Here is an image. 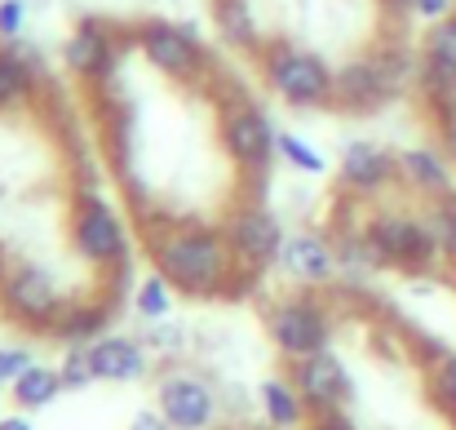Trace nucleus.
Masks as SVG:
<instances>
[{
    "instance_id": "obj_27",
    "label": "nucleus",
    "mask_w": 456,
    "mask_h": 430,
    "mask_svg": "<svg viewBox=\"0 0 456 430\" xmlns=\"http://www.w3.org/2000/svg\"><path fill=\"white\" fill-rule=\"evenodd\" d=\"M426 391H430V404L456 426V351L426 368Z\"/></svg>"
},
{
    "instance_id": "obj_38",
    "label": "nucleus",
    "mask_w": 456,
    "mask_h": 430,
    "mask_svg": "<svg viewBox=\"0 0 456 430\" xmlns=\"http://www.w3.org/2000/svg\"><path fill=\"white\" fill-rule=\"evenodd\" d=\"M439 138H444V151H448V160L456 164V116H452V120H444V125H439Z\"/></svg>"
},
{
    "instance_id": "obj_36",
    "label": "nucleus",
    "mask_w": 456,
    "mask_h": 430,
    "mask_svg": "<svg viewBox=\"0 0 456 430\" xmlns=\"http://www.w3.org/2000/svg\"><path fill=\"white\" fill-rule=\"evenodd\" d=\"M129 430H173V426L164 422V413H159V409H142V413L129 422Z\"/></svg>"
},
{
    "instance_id": "obj_15",
    "label": "nucleus",
    "mask_w": 456,
    "mask_h": 430,
    "mask_svg": "<svg viewBox=\"0 0 456 430\" xmlns=\"http://www.w3.org/2000/svg\"><path fill=\"white\" fill-rule=\"evenodd\" d=\"M337 182L359 195V200H372L381 195L386 186L399 182V155L386 151V146L368 143V138H350L341 146V160H337Z\"/></svg>"
},
{
    "instance_id": "obj_30",
    "label": "nucleus",
    "mask_w": 456,
    "mask_h": 430,
    "mask_svg": "<svg viewBox=\"0 0 456 430\" xmlns=\"http://www.w3.org/2000/svg\"><path fill=\"white\" fill-rule=\"evenodd\" d=\"M142 346L151 351V355H177L182 346H186V333L177 328V324H168V319H155L142 328Z\"/></svg>"
},
{
    "instance_id": "obj_4",
    "label": "nucleus",
    "mask_w": 456,
    "mask_h": 430,
    "mask_svg": "<svg viewBox=\"0 0 456 430\" xmlns=\"http://www.w3.org/2000/svg\"><path fill=\"white\" fill-rule=\"evenodd\" d=\"M363 231L372 240V253L381 267L390 271H408V276H430L444 253L426 227L421 213L412 209H395V204H381V209H368L363 213Z\"/></svg>"
},
{
    "instance_id": "obj_13",
    "label": "nucleus",
    "mask_w": 456,
    "mask_h": 430,
    "mask_svg": "<svg viewBox=\"0 0 456 430\" xmlns=\"http://www.w3.org/2000/svg\"><path fill=\"white\" fill-rule=\"evenodd\" d=\"M289 377L297 386V395L305 400L310 418L314 413H341L350 400H354V377L346 368V360L328 346L319 355H305V360H293L289 364Z\"/></svg>"
},
{
    "instance_id": "obj_5",
    "label": "nucleus",
    "mask_w": 456,
    "mask_h": 430,
    "mask_svg": "<svg viewBox=\"0 0 456 430\" xmlns=\"http://www.w3.org/2000/svg\"><path fill=\"white\" fill-rule=\"evenodd\" d=\"M217 134H222L226 160L240 169L244 182H266L271 164L280 160V129L271 125L266 107H257V103L244 98V94H231V98L222 103Z\"/></svg>"
},
{
    "instance_id": "obj_34",
    "label": "nucleus",
    "mask_w": 456,
    "mask_h": 430,
    "mask_svg": "<svg viewBox=\"0 0 456 430\" xmlns=\"http://www.w3.org/2000/svg\"><path fill=\"white\" fill-rule=\"evenodd\" d=\"M305 430H359V426H354L350 413L341 409V413H314V418L305 422Z\"/></svg>"
},
{
    "instance_id": "obj_14",
    "label": "nucleus",
    "mask_w": 456,
    "mask_h": 430,
    "mask_svg": "<svg viewBox=\"0 0 456 430\" xmlns=\"http://www.w3.org/2000/svg\"><path fill=\"white\" fill-rule=\"evenodd\" d=\"M275 271L297 288H328L337 280L341 262H337L332 240H323L319 231H289L275 258Z\"/></svg>"
},
{
    "instance_id": "obj_3",
    "label": "nucleus",
    "mask_w": 456,
    "mask_h": 430,
    "mask_svg": "<svg viewBox=\"0 0 456 430\" xmlns=\"http://www.w3.org/2000/svg\"><path fill=\"white\" fill-rule=\"evenodd\" d=\"M257 71H262L266 89L293 112L332 107L337 67H328V58L314 49H302L293 40H266V49L257 54Z\"/></svg>"
},
{
    "instance_id": "obj_6",
    "label": "nucleus",
    "mask_w": 456,
    "mask_h": 430,
    "mask_svg": "<svg viewBox=\"0 0 456 430\" xmlns=\"http://www.w3.org/2000/svg\"><path fill=\"white\" fill-rule=\"evenodd\" d=\"M67 240H71L76 258H85L89 267L111 271V267L129 262V227L94 186L76 191V204L67 218Z\"/></svg>"
},
{
    "instance_id": "obj_37",
    "label": "nucleus",
    "mask_w": 456,
    "mask_h": 430,
    "mask_svg": "<svg viewBox=\"0 0 456 430\" xmlns=\"http://www.w3.org/2000/svg\"><path fill=\"white\" fill-rule=\"evenodd\" d=\"M381 9H386V18H408V13H417V0H381Z\"/></svg>"
},
{
    "instance_id": "obj_20",
    "label": "nucleus",
    "mask_w": 456,
    "mask_h": 430,
    "mask_svg": "<svg viewBox=\"0 0 456 430\" xmlns=\"http://www.w3.org/2000/svg\"><path fill=\"white\" fill-rule=\"evenodd\" d=\"M213 27H217L226 49H240V54H262L266 49L253 0H213Z\"/></svg>"
},
{
    "instance_id": "obj_16",
    "label": "nucleus",
    "mask_w": 456,
    "mask_h": 430,
    "mask_svg": "<svg viewBox=\"0 0 456 430\" xmlns=\"http://www.w3.org/2000/svg\"><path fill=\"white\" fill-rule=\"evenodd\" d=\"M94 368H98V382H111V386H134L151 373V351L142 346V337H129V333H107L98 337L94 346Z\"/></svg>"
},
{
    "instance_id": "obj_25",
    "label": "nucleus",
    "mask_w": 456,
    "mask_h": 430,
    "mask_svg": "<svg viewBox=\"0 0 456 430\" xmlns=\"http://www.w3.org/2000/svg\"><path fill=\"white\" fill-rule=\"evenodd\" d=\"M173 297H177V288L168 285L159 271H151V276H142L138 285H134V310H138V319L142 324H155V319H168L173 315Z\"/></svg>"
},
{
    "instance_id": "obj_28",
    "label": "nucleus",
    "mask_w": 456,
    "mask_h": 430,
    "mask_svg": "<svg viewBox=\"0 0 456 430\" xmlns=\"http://www.w3.org/2000/svg\"><path fill=\"white\" fill-rule=\"evenodd\" d=\"M280 160H284L289 169L305 173V178H323V173H328L323 151H319L314 143H305L302 134H280Z\"/></svg>"
},
{
    "instance_id": "obj_8",
    "label": "nucleus",
    "mask_w": 456,
    "mask_h": 430,
    "mask_svg": "<svg viewBox=\"0 0 456 430\" xmlns=\"http://www.w3.org/2000/svg\"><path fill=\"white\" fill-rule=\"evenodd\" d=\"M266 333H271L275 351L293 364V360L328 351L337 324H332V315H328V306H323L319 297L289 293V297H280V302L266 306Z\"/></svg>"
},
{
    "instance_id": "obj_26",
    "label": "nucleus",
    "mask_w": 456,
    "mask_h": 430,
    "mask_svg": "<svg viewBox=\"0 0 456 430\" xmlns=\"http://www.w3.org/2000/svg\"><path fill=\"white\" fill-rule=\"evenodd\" d=\"M421 218H426V227H430V236H435V244H439L444 262L452 267V262H456V195H444V200H426Z\"/></svg>"
},
{
    "instance_id": "obj_18",
    "label": "nucleus",
    "mask_w": 456,
    "mask_h": 430,
    "mask_svg": "<svg viewBox=\"0 0 456 430\" xmlns=\"http://www.w3.org/2000/svg\"><path fill=\"white\" fill-rule=\"evenodd\" d=\"M399 178L426 200L456 195V164L448 160L444 146H408V151H399Z\"/></svg>"
},
{
    "instance_id": "obj_19",
    "label": "nucleus",
    "mask_w": 456,
    "mask_h": 430,
    "mask_svg": "<svg viewBox=\"0 0 456 430\" xmlns=\"http://www.w3.org/2000/svg\"><path fill=\"white\" fill-rule=\"evenodd\" d=\"M111 302H67L62 306V315L53 319V328H49V337H58V342H67V346H94L98 337H107V328H111Z\"/></svg>"
},
{
    "instance_id": "obj_29",
    "label": "nucleus",
    "mask_w": 456,
    "mask_h": 430,
    "mask_svg": "<svg viewBox=\"0 0 456 430\" xmlns=\"http://www.w3.org/2000/svg\"><path fill=\"white\" fill-rule=\"evenodd\" d=\"M58 373H62V386H67V391H85V386H94V382H98L94 351H89V346H67Z\"/></svg>"
},
{
    "instance_id": "obj_12",
    "label": "nucleus",
    "mask_w": 456,
    "mask_h": 430,
    "mask_svg": "<svg viewBox=\"0 0 456 430\" xmlns=\"http://www.w3.org/2000/svg\"><path fill=\"white\" fill-rule=\"evenodd\" d=\"M155 409L164 413V422L173 430H208L217 422L222 395H217L200 373L173 368V373H164L159 386H155Z\"/></svg>"
},
{
    "instance_id": "obj_32",
    "label": "nucleus",
    "mask_w": 456,
    "mask_h": 430,
    "mask_svg": "<svg viewBox=\"0 0 456 430\" xmlns=\"http://www.w3.org/2000/svg\"><path fill=\"white\" fill-rule=\"evenodd\" d=\"M27 364H36L27 346H0V386H13V377H18Z\"/></svg>"
},
{
    "instance_id": "obj_31",
    "label": "nucleus",
    "mask_w": 456,
    "mask_h": 430,
    "mask_svg": "<svg viewBox=\"0 0 456 430\" xmlns=\"http://www.w3.org/2000/svg\"><path fill=\"white\" fill-rule=\"evenodd\" d=\"M27 31V0H0V40H22Z\"/></svg>"
},
{
    "instance_id": "obj_11",
    "label": "nucleus",
    "mask_w": 456,
    "mask_h": 430,
    "mask_svg": "<svg viewBox=\"0 0 456 430\" xmlns=\"http://www.w3.org/2000/svg\"><path fill=\"white\" fill-rule=\"evenodd\" d=\"M129 49H138V27H134V36L120 45V36H116L102 18H80V22L71 27L67 45H62V62H67V71H71L76 80L102 85L107 76L120 71V58H125Z\"/></svg>"
},
{
    "instance_id": "obj_1",
    "label": "nucleus",
    "mask_w": 456,
    "mask_h": 430,
    "mask_svg": "<svg viewBox=\"0 0 456 430\" xmlns=\"http://www.w3.org/2000/svg\"><path fill=\"white\" fill-rule=\"evenodd\" d=\"M147 249H151V271H159L182 297H195V302L226 297V288L240 271L226 236L204 222L155 227L147 236Z\"/></svg>"
},
{
    "instance_id": "obj_2",
    "label": "nucleus",
    "mask_w": 456,
    "mask_h": 430,
    "mask_svg": "<svg viewBox=\"0 0 456 430\" xmlns=\"http://www.w3.org/2000/svg\"><path fill=\"white\" fill-rule=\"evenodd\" d=\"M417 67H421V49L412 54L403 40H381L377 49L354 54L350 62L337 67L332 112H346V116L381 112L390 98H399L408 85H417Z\"/></svg>"
},
{
    "instance_id": "obj_40",
    "label": "nucleus",
    "mask_w": 456,
    "mask_h": 430,
    "mask_svg": "<svg viewBox=\"0 0 456 430\" xmlns=\"http://www.w3.org/2000/svg\"><path fill=\"white\" fill-rule=\"evenodd\" d=\"M448 280H452V288H456V262H452V276H448Z\"/></svg>"
},
{
    "instance_id": "obj_21",
    "label": "nucleus",
    "mask_w": 456,
    "mask_h": 430,
    "mask_svg": "<svg viewBox=\"0 0 456 430\" xmlns=\"http://www.w3.org/2000/svg\"><path fill=\"white\" fill-rule=\"evenodd\" d=\"M62 391H67V386H62V373H58L53 364H27V368L13 377L9 400H13L18 413H45Z\"/></svg>"
},
{
    "instance_id": "obj_10",
    "label": "nucleus",
    "mask_w": 456,
    "mask_h": 430,
    "mask_svg": "<svg viewBox=\"0 0 456 430\" xmlns=\"http://www.w3.org/2000/svg\"><path fill=\"white\" fill-rule=\"evenodd\" d=\"M0 306H4V315L13 324H22L31 333H49L53 319L62 315L67 297H62L58 280L45 267L22 262V267H13V271L0 276Z\"/></svg>"
},
{
    "instance_id": "obj_17",
    "label": "nucleus",
    "mask_w": 456,
    "mask_h": 430,
    "mask_svg": "<svg viewBox=\"0 0 456 430\" xmlns=\"http://www.w3.org/2000/svg\"><path fill=\"white\" fill-rule=\"evenodd\" d=\"M40 94V54L27 40L0 45V112H22Z\"/></svg>"
},
{
    "instance_id": "obj_9",
    "label": "nucleus",
    "mask_w": 456,
    "mask_h": 430,
    "mask_svg": "<svg viewBox=\"0 0 456 430\" xmlns=\"http://www.w3.org/2000/svg\"><path fill=\"white\" fill-rule=\"evenodd\" d=\"M217 231L226 236V244H231V253L244 271H271L280 249H284V236H289L284 222L262 200H248V195L222 218Z\"/></svg>"
},
{
    "instance_id": "obj_7",
    "label": "nucleus",
    "mask_w": 456,
    "mask_h": 430,
    "mask_svg": "<svg viewBox=\"0 0 456 430\" xmlns=\"http://www.w3.org/2000/svg\"><path fill=\"white\" fill-rule=\"evenodd\" d=\"M138 54L173 85H200V80L213 76V54L204 49L195 27H182V22H168V18L138 22Z\"/></svg>"
},
{
    "instance_id": "obj_35",
    "label": "nucleus",
    "mask_w": 456,
    "mask_h": 430,
    "mask_svg": "<svg viewBox=\"0 0 456 430\" xmlns=\"http://www.w3.org/2000/svg\"><path fill=\"white\" fill-rule=\"evenodd\" d=\"M452 9H456V0H417V18H426V22H439Z\"/></svg>"
},
{
    "instance_id": "obj_39",
    "label": "nucleus",
    "mask_w": 456,
    "mask_h": 430,
    "mask_svg": "<svg viewBox=\"0 0 456 430\" xmlns=\"http://www.w3.org/2000/svg\"><path fill=\"white\" fill-rule=\"evenodd\" d=\"M0 430H36V426H31V413H9V418H0Z\"/></svg>"
},
{
    "instance_id": "obj_24",
    "label": "nucleus",
    "mask_w": 456,
    "mask_h": 430,
    "mask_svg": "<svg viewBox=\"0 0 456 430\" xmlns=\"http://www.w3.org/2000/svg\"><path fill=\"white\" fill-rule=\"evenodd\" d=\"M332 249H337V262H341V271H346L350 280H359V276H368V271L381 267L377 253H372V240H368L363 222H359V227H337V231H332Z\"/></svg>"
},
{
    "instance_id": "obj_33",
    "label": "nucleus",
    "mask_w": 456,
    "mask_h": 430,
    "mask_svg": "<svg viewBox=\"0 0 456 430\" xmlns=\"http://www.w3.org/2000/svg\"><path fill=\"white\" fill-rule=\"evenodd\" d=\"M408 342H412V351L421 355V364L430 368V364H439V360H448L452 351L444 346V342H435V337H426V333H408Z\"/></svg>"
},
{
    "instance_id": "obj_22",
    "label": "nucleus",
    "mask_w": 456,
    "mask_h": 430,
    "mask_svg": "<svg viewBox=\"0 0 456 430\" xmlns=\"http://www.w3.org/2000/svg\"><path fill=\"white\" fill-rule=\"evenodd\" d=\"M262 413H266L271 430H302L310 422V409L297 395L293 377H266L262 382Z\"/></svg>"
},
{
    "instance_id": "obj_23",
    "label": "nucleus",
    "mask_w": 456,
    "mask_h": 430,
    "mask_svg": "<svg viewBox=\"0 0 456 430\" xmlns=\"http://www.w3.org/2000/svg\"><path fill=\"white\" fill-rule=\"evenodd\" d=\"M417 71L456 80V9L448 18L426 27V36H421V67Z\"/></svg>"
}]
</instances>
